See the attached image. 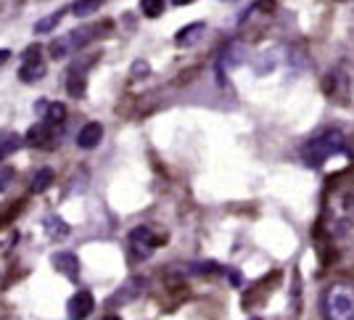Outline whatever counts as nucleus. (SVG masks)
Segmentation results:
<instances>
[{"label": "nucleus", "mask_w": 354, "mask_h": 320, "mask_svg": "<svg viewBox=\"0 0 354 320\" xmlns=\"http://www.w3.org/2000/svg\"><path fill=\"white\" fill-rule=\"evenodd\" d=\"M325 320H354V286L330 283L323 294Z\"/></svg>", "instance_id": "obj_1"}, {"label": "nucleus", "mask_w": 354, "mask_h": 320, "mask_svg": "<svg viewBox=\"0 0 354 320\" xmlns=\"http://www.w3.org/2000/svg\"><path fill=\"white\" fill-rule=\"evenodd\" d=\"M344 148V135L339 130H328L317 138H312L310 143L301 148V157L310 167H323L330 157H336Z\"/></svg>", "instance_id": "obj_2"}, {"label": "nucleus", "mask_w": 354, "mask_h": 320, "mask_svg": "<svg viewBox=\"0 0 354 320\" xmlns=\"http://www.w3.org/2000/svg\"><path fill=\"white\" fill-rule=\"evenodd\" d=\"M98 32H101V27H98V24H88V27L72 29V32L61 35L59 40H53V43L48 45V51H50V56H53V58H66L69 53L82 51L90 40H95V37H98Z\"/></svg>", "instance_id": "obj_3"}, {"label": "nucleus", "mask_w": 354, "mask_h": 320, "mask_svg": "<svg viewBox=\"0 0 354 320\" xmlns=\"http://www.w3.org/2000/svg\"><path fill=\"white\" fill-rule=\"evenodd\" d=\"M48 72V64H45L43 58V48L40 45H30L24 53H21V69H19V77H21V82H40Z\"/></svg>", "instance_id": "obj_4"}, {"label": "nucleus", "mask_w": 354, "mask_h": 320, "mask_svg": "<svg viewBox=\"0 0 354 320\" xmlns=\"http://www.w3.org/2000/svg\"><path fill=\"white\" fill-rule=\"evenodd\" d=\"M127 244H130V251H133V257L138 260H146L153 254V249L159 244V238H156V233L151 231L148 225H138L130 231V238H127Z\"/></svg>", "instance_id": "obj_5"}, {"label": "nucleus", "mask_w": 354, "mask_h": 320, "mask_svg": "<svg viewBox=\"0 0 354 320\" xmlns=\"http://www.w3.org/2000/svg\"><path fill=\"white\" fill-rule=\"evenodd\" d=\"M93 310H95V296L85 289L77 291L72 299L66 302V315H69V320H88L93 315Z\"/></svg>", "instance_id": "obj_6"}, {"label": "nucleus", "mask_w": 354, "mask_h": 320, "mask_svg": "<svg viewBox=\"0 0 354 320\" xmlns=\"http://www.w3.org/2000/svg\"><path fill=\"white\" fill-rule=\"evenodd\" d=\"M104 135H106V130L101 122H88V125H82V130L77 132V145H80L82 151H93V148L101 145Z\"/></svg>", "instance_id": "obj_7"}, {"label": "nucleus", "mask_w": 354, "mask_h": 320, "mask_svg": "<svg viewBox=\"0 0 354 320\" xmlns=\"http://www.w3.org/2000/svg\"><path fill=\"white\" fill-rule=\"evenodd\" d=\"M53 267H56L64 278H69V281H77V278H80V260L74 257L72 251H59V254H53Z\"/></svg>", "instance_id": "obj_8"}, {"label": "nucleus", "mask_w": 354, "mask_h": 320, "mask_svg": "<svg viewBox=\"0 0 354 320\" xmlns=\"http://www.w3.org/2000/svg\"><path fill=\"white\" fill-rule=\"evenodd\" d=\"M207 32V24L204 21H196V24H188V27H183L180 32L175 35V43L177 48H191L201 40V35Z\"/></svg>", "instance_id": "obj_9"}, {"label": "nucleus", "mask_w": 354, "mask_h": 320, "mask_svg": "<svg viewBox=\"0 0 354 320\" xmlns=\"http://www.w3.org/2000/svg\"><path fill=\"white\" fill-rule=\"evenodd\" d=\"M143 286H146V281H143V278H130V281H127V283H124V286L111 296V305H119V302H122V305H124V302H133L135 296L143 291Z\"/></svg>", "instance_id": "obj_10"}, {"label": "nucleus", "mask_w": 354, "mask_h": 320, "mask_svg": "<svg viewBox=\"0 0 354 320\" xmlns=\"http://www.w3.org/2000/svg\"><path fill=\"white\" fill-rule=\"evenodd\" d=\"M66 16V11L64 8H59V11H53V14L43 16L40 21H35V35H48V32H53V29L61 24V19Z\"/></svg>", "instance_id": "obj_11"}, {"label": "nucleus", "mask_w": 354, "mask_h": 320, "mask_svg": "<svg viewBox=\"0 0 354 320\" xmlns=\"http://www.w3.org/2000/svg\"><path fill=\"white\" fill-rule=\"evenodd\" d=\"M19 145H21V135H16V132H3V135H0V159H8Z\"/></svg>", "instance_id": "obj_12"}, {"label": "nucleus", "mask_w": 354, "mask_h": 320, "mask_svg": "<svg viewBox=\"0 0 354 320\" xmlns=\"http://www.w3.org/2000/svg\"><path fill=\"white\" fill-rule=\"evenodd\" d=\"M64 116H66V106L64 103H48V109H45V114L40 116L45 125H50V127H56L64 122Z\"/></svg>", "instance_id": "obj_13"}, {"label": "nucleus", "mask_w": 354, "mask_h": 320, "mask_svg": "<svg viewBox=\"0 0 354 320\" xmlns=\"http://www.w3.org/2000/svg\"><path fill=\"white\" fill-rule=\"evenodd\" d=\"M50 183H53V170L43 167V170H37V172L32 175V186H30V188L35 190V193H43V190L50 188Z\"/></svg>", "instance_id": "obj_14"}, {"label": "nucleus", "mask_w": 354, "mask_h": 320, "mask_svg": "<svg viewBox=\"0 0 354 320\" xmlns=\"http://www.w3.org/2000/svg\"><path fill=\"white\" fill-rule=\"evenodd\" d=\"M104 3H106V0H74L72 14L74 16H90V14H95V11H98Z\"/></svg>", "instance_id": "obj_15"}, {"label": "nucleus", "mask_w": 354, "mask_h": 320, "mask_svg": "<svg viewBox=\"0 0 354 320\" xmlns=\"http://www.w3.org/2000/svg\"><path fill=\"white\" fill-rule=\"evenodd\" d=\"M50 132H53V127H50V125H45L43 119H40L37 125H32V127H30V132H27V141H30V143H45V141L50 138Z\"/></svg>", "instance_id": "obj_16"}, {"label": "nucleus", "mask_w": 354, "mask_h": 320, "mask_svg": "<svg viewBox=\"0 0 354 320\" xmlns=\"http://www.w3.org/2000/svg\"><path fill=\"white\" fill-rule=\"evenodd\" d=\"M140 11L148 19H159L167 11V0H140Z\"/></svg>", "instance_id": "obj_17"}, {"label": "nucleus", "mask_w": 354, "mask_h": 320, "mask_svg": "<svg viewBox=\"0 0 354 320\" xmlns=\"http://www.w3.org/2000/svg\"><path fill=\"white\" fill-rule=\"evenodd\" d=\"M11 177H14L11 170H0V193L8 188V180H11Z\"/></svg>", "instance_id": "obj_18"}, {"label": "nucleus", "mask_w": 354, "mask_h": 320, "mask_svg": "<svg viewBox=\"0 0 354 320\" xmlns=\"http://www.w3.org/2000/svg\"><path fill=\"white\" fill-rule=\"evenodd\" d=\"M8 58H11V51H6V48H3V51H0V66H3Z\"/></svg>", "instance_id": "obj_19"}, {"label": "nucleus", "mask_w": 354, "mask_h": 320, "mask_svg": "<svg viewBox=\"0 0 354 320\" xmlns=\"http://www.w3.org/2000/svg\"><path fill=\"white\" fill-rule=\"evenodd\" d=\"M196 0H172V6H191Z\"/></svg>", "instance_id": "obj_20"}, {"label": "nucleus", "mask_w": 354, "mask_h": 320, "mask_svg": "<svg viewBox=\"0 0 354 320\" xmlns=\"http://www.w3.org/2000/svg\"><path fill=\"white\" fill-rule=\"evenodd\" d=\"M104 320H122V318H117V315H106Z\"/></svg>", "instance_id": "obj_21"}]
</instances>
